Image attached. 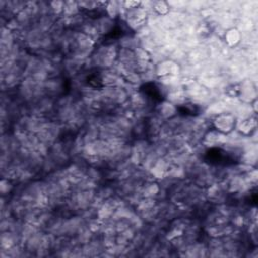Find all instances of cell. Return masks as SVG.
Masks as SVG:
<instances>
[{
  "mask_svg": "<svg viewBox=\"0 0 258 258\" xmlns=\"http://www.w3.org/2000/svg\"><path fill=\"white\" fill-rule=\"evenodd\" d=\"M237 118L231 112H223L214 117L211 121V127L224 134H228L235 130Z\"/></svg>",
  "mask_w": 258,
  "mask_h": 258,
  "instance_id": "6da1fadb",
  "label": "cell"
},
{
  "mask_svg": "<svg viewBox=\"0 0 258 258\" xmlns=\"http://www.w3.org/2000/svg\"><path fill=\"white\" fill-rule=\"evenodd\" d=\"M93 21H94L96 30L101 38L111 36L114 33L115 28L117 26V20L109 17L105 13L93 19Z\"/></svg>",
  "mask_w": 258,
  "mask_h": 258,
  "instance_id": "7a4b0ae2",
  "label": "cell"
},
{
  "mask_svg": "<svg viewBox=\"0 0 258 258\" xmlns=\"http://www.w3.org/2000/svg\"><path fill=\"white\" fill-rule=\"evenodd\" d=\"M178 112H179V108L176 105H174L173 103H171L165 99L156 103V105L154 107V111H153V113L155 115H157L163 121L172 119L173 117H175L179 114Z\"/></svg>",
  "mask_w": 258,
  "mask_h": 258,
  "instance_id": "3957f363",
  "label": "cell"
},
{
  "mask_svg": "<svg viewBox=\"0 0 258 258\" xmlns=\"http://www.w3.org/2000/svg\"><path fill=\"white\" fill-rule=\"evenodd\" d=\"M222 40L224 41V43H225V45L227 47L235 48V47H237L240 44L241 32L237 28H235V27L230 28V29L226 30Z\"/></svg>",
  "mask_w": 258,
  "mask_h": 258,
  "instance_id": "277c9868",
  "label": "cell"
},
{
  "mask_svg": "<svg viewBox=\"0 0 258 258\" xmlns=\"http://www.w3.org/2000/svg\"><path fill=\"white\" fill-rule=\"evenodd\" d=\"M153 12L159 16H164L170 12L167 1H153Z\"/></svg>",
  "mask_w": 258,
  "mask_h": 258,
  "instance_id": "5b68a950",
  "label": "cell"
}]
</instances>
